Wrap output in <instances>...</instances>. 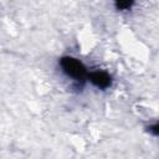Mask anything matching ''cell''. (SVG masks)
Listing matches in <instances>:
<instances>
[{
	"label": "cell",
	"mask_w": 159,
	"mask_h": 159,
	"mask_svg": "<svg viewBox=\"0 0 159 159\" xmlns=\"http://www.w3.org/2000/svg\"><path fill=\"white\" fill-rule=\"evenodd\" d=\"M145 129L149 132V134H152L153 137H158L159 133V127H158V122H154L152 124H149L148 127H145Z\"/></svg>",
	"instance_id": "277c9868"
},
{
	"label": "cell",
	"mask_w": 159,
	"mask_h": 159,
	"mask_svg": "<svg viewBox=\"0 0 159 159\" xmlns=\"http://www.w3.org/2000/svg\"><path fill=\"white\" fill-rule=\"evenodd\" d=\"M91 84L94 89L106 92L109 91L114 84V77L113 75L101 67H89L87 84Z\"/></svg>",
	"instance_id": "7a4b0ae2"
},
{
	"label": "cell",
	"mask_w": 159,
	"mask_h": 159,
	"mask_svg": "<svg viewBox=\"0 0 159 159\" xmlns=\"http://www.w3.org/2000/svg\"><path fill=\"white\" fill-rule=\"evenodd\" d=\"M57 68L70 82L72 88L81 91L87 86L89 66H87L81 58L73 55H62L57 60Z\"/></svg>",
	"instance_id": "6da1fadb"
},
{
	"label": "cell",
	"mask_w": 159,
	"mask_h": 159,
	"mask_svg": "<svg viewBox=\"0 0 159 159\" xmlns=\"http://www.w3.org/2000/svg\"><path fill=\"white\" fill-rule=\"evenodd\" d=\"M135 1H132V0H124V1H114L113 2V6H114V10H117L118 12H122V14H127L129 11L133 10V7L135 6Z\"/></svg>",
	"instance_id": "3957f363"
}]
</instances>
